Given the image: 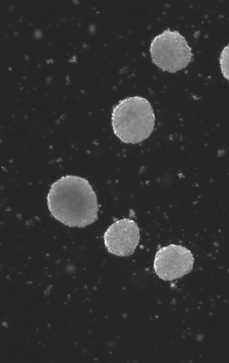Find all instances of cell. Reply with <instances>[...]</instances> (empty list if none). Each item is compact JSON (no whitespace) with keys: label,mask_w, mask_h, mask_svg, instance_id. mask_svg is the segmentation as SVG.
I'll list each match as a JSON object with an SVG mask.
<instances>
[{"label":"cell","mask_w":229,"mask_h":363,"mask_svg":"<svg viewBox=\"0 0 229 363\" xmlns=\"http://www.w3.org/2000/svg\"><path fill=\"white\" fill-rule=\"evenodd\" d=\"M52 217L74 228H84L99 218L97 196L89 181L74 175H65L53 183L47 196Z\"/></svg>","instance_id":"cell-1"},{"label":"cell","mask_w":229,"mask_h":363,"mask_svg":"<svg viewBox=\"0 0 229 363\" xmlns=\"http://www.w3.org/2000/svg\"><path fill=\"white\" fill-rule=\"evenodd\" d=\"M155 126V111L141 96L119 101L113 108L112 127L115 135L124 143L137 144L152 135Z\"/></svg>","instance_id":"cell-2"},{"label":"cell","mask_w":229,"mask_h":363,"mask_svg":"<svg viewBox=\"0 0 229 363\" xmlns=\"http://www.w3.org/2000/svg\"><path fill=\"white\" fill-rule=\"evenodd\" d=\"M150 52L157 67L169 73L183 70L193 59L192 49L184 37L171 30L163 31L152 40Z\"/></svg>","instance_id":"cell-3"},{"label":"cell","mask_w":229,"mask_h":363,"mask_svg":"<svg viewBox=\"0 0 229 363\" xmlns=\"http://www.w3.org/2000/svg\"><path fill=\"white\" fill-rule=\"evenodd\" d=\"M194 255L184 246L163 247L157 252L155 271L158 277L164 281H174L190 274L194 268Z\"/></svg>","instance_id":"cell-4"},{"label":"cell","mask_w":229,"mask_h":363,"mask_svg":"<svg viewBox=\"0 0 229 363\" xmlns=\"http://www.w3.org/2000/svg\"><path fill=\"white\" fill-rule=\"evenodd\" d=\"M140 239L139 226L128 218L116 221L104 235L106 248L112 255L121 257L133 255Z\"/></svg>","instance_id":"cell-5"},{"label":"cell","mask_w":229,"mask_h":363,"mask_svg":"<svg viewBox=\"0 0 229 363\" xmlns=\"http://www.w3.org/2000/svg\"><path fill=\"white\" fill-rule=\"evenodd\" d=\"M220 67L223 76L229 81V45L221 52Z\"/></svg>","instance_id":"cell-6"}]
</instances>
